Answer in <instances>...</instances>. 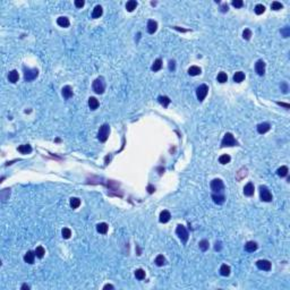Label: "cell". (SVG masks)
Instances as JSON below:
<instances>
[{"instance_id": "cell-44", "label": "cell", "mask_w": 290, "mask_h": 290, "mask_svg": "<svg viewBox=\"0 0 290 290\" xmlns=\"http://www.w3.org/2000/svg\"><path fill=\"white\" fill-rule=\"evenodd\" d=\"M243 5H244L243 0H234V1H232V6H234V7H236V8H240V7H243Z\"/></svg>"}, {"instance_id": "cell-2", "label": "cell", "mask_w": 290, "mask_h": 290, "mask_svg": "<svg viewBox=\"0 0 290 290\" xmlns=\"http://www.w3.org/2000/svg\"><path fill=\"white\" fill-rule=\"evenodd\" d=\"M238 145V142L236 141V138L234 137V135L231 133H227V134L223 136V139L221 142V146L222 147H226V146H237Z\"/></svg>"}, {"instance_id": "cell-42", "label": "cell", "mask_w": 290, "mask_h": 290, "mask_svg": "<svg viewBox=\"0 0 290 290\" xmlns=\"http://www.w3.org/2000/svg\"><path fill=\"white\" fill-rule=\"evenodd\" d=\"M281 34H282V36L283 38H289L290 35V27L289 26H284L282 30H281Z\"/></svg>"}, {"instance_id": "cell-37", "label": "cell", "mask_w": 290, "mask_h": 290, "mask_svg": "<svg viewBox=\"0 0 290 290\" xmlns=\"http://www.w3.org/2000/svg\"><path fill=\"white\" fill-rule=\"evenodd\" d=\"M155 264L158 265V266H163V265L166 264V259L163 257V255H159V256H156Z\"/></svg>"}, {"instance_id": "cell-22", "label": "cell", "mask_w": 290, "mask_h": 290, "mask_svg": "<svg viewBox=\"0 0 290 290\" xmlns=\"http://www.w3.org/2000/svg\"><path fill=\"white\" fill-rule=\"evenodd\" d=\"M8 78H9V82H10V83H16V82L18 81V78H20L17 70H11V72H9V75H8Z\"/></svg>"}, {"instance_id": "cell-40", "label": "cell", "mask_w": 290, "mask_h": 290, "mask_svg": "<svg viewBox=\"0 0 290 290\" xmlns=\"http://www.w3.org/2000/svg\"><path fill=\"white\" fill-rule=\"evenodd\" d=\"M282 3L279 2V1H273L272 2V5H271V8L273 9V10H280V9H282Z\"/></svg>"}, {"instance_id": "cell-51", "label": "cell", "mask_w": 290, "mask_h": 290, "mask_svg": "<svg viewBox=\"0 0 290 290\" xmlns=\"http://www.w3.org/2000/svg\"><path fill=\"white\" fill-rule=\"evenodd\" d=\"M214 248H215V250H220V249H221V243H220V241H217V243H215V247H214Z\"/></svg>"}, {"instance_id": "cell-21", "label": "cell", "mask_w": 290, "mask_h": 290, "mask_svg": "<svg viewBox=\"0 0 290 290\" xmlns=\"http://www.w3.org/2000/svg\"><path fill=\"white\" fill-rule=\"evenodd\" d=\"M256 249H257V244H256L255 241H248V243H246V245H245V250L252 253V252H255Z\"/></svg>"}, {"instance_id": "cell-19", "label": "cell", "mask_w": 290, "mask_h": 290, "mask_svg": "<svg viewBox=\"0 0 290 290\" xmlns=\"http://www.w3.org/2000/svg\"><path fill=\"white\" fill-rule=\"evenodd\" d=\"M18 152H21L22 154H29L32 152V147L30 144H23L18 146Z\"/></svg>"}, {"instance_id": "cell-3", "label": "cell", "mask_w": 290, "mask_h": 290, "mask_svg": "<svg viewBox=\"0 0 290 290\" xmlns=\"http://www.w3.org/2000/svg\"><path fill=\"white\" fill-rule=\"evenodd\" d=\"M109 134H110V127L109 125L104 124L100 127L99 129V133H98V138L100 142H105L109 137Z\"/></svg>"}, {"instance_id": "cell-35", "label": "cell", "mask_w": 290, "mask_h": 290, "mask_svg": "<svg viewBox=\"0 0 290 290\" xmlns=\"http://www.w3.org/2000/svg\"><path fill=\"white\" fill-rule=\"evenodd\" d=\"M135 277H136V279L138 280L145 279V271L142 269H137L135 271Z\"/></svg>"}, {"instance_id": "cell-33", "label": "cell", "mask_w": 290, "mask_h": 290, "mask_svg": "<svg viewBox=\"0 0 290 290\" xmlns=\"http://www.w3.org/2000/svg\"><path fill=\"white\" fill-rule=\"evenodd\" d=\"M230 160H231V158H230V155H228V154H223V155H221L219 158V162H220L221 165H227V163L230 162Z\"/></svg>"}, {"instance_id": "cell-24", "label": "cell", "mask_w": 290, "mask_h": 290, "mask_svg": "<svg viewBox=\"0 0 290 290\" xmlns=\"http://www.w3.org/2000/svg\"><path fill=\"white\" fill-rule=\"evenodd\" d=\"M108 229H109L108 224H107V223H104V222H102V223H99V224L96 226V230H98V232L103 234V235L108 232Z\"/></svg>"}, {"instance_id": "cell-50", "label": "cell", "mask_w": 290, "mask_h": 290, "mask_svg": "<svg viewBox=\"0 0 290 290\" xmlns=\"http://www.w3.org/2000/svg\"><path fill=\"white\" fill-rule=\"evenodd\" d=\"M278 104H279V105H281V107H284L286 109H289V108H290V105H289V104H288V103H283V102H278Z\"/></svg>"}, {"instance_id": "cell-25", "label": "cell", "mask_w": 290, "mask_h": 290, "mask_svg": "<svg viewBox=\"0 0 290 290\" xmlns=\"http://www.w3.org/2000/svg\"><path fill=\"white\" fill-rule=\"evenodd\" d=\"M245 79V74L243 72H237L234 75V82L236 83H241Z\"/></svg>"}, {"instance_id": "cell-6", "label": "cell", "mask_w": 290, "mask_h": 290, "mask_svg": "<svg viewBox=\"0 0 290 290\" xmlns=\"http://www.w3.org/2000/svg\"><path fill=\"white\" fill-rule=\"evenodd\" d=\"M176 234L178 235V237L180 238V240H181V241H183L184 244H186L187 240H188V237H189V235H188V231H187V229L185 228L184 226L179 224V226H177Z\"/></svg>"}, {"instance_id": "cell-17", "label": "cell", "mask_w": 290, "mask_h": 290, "mask_svg": "<svg viewBox=\"0 0 290 290\" xmlns=\"http://www.w3.org/2000/svg\"><path fill=\"white\" fill-rule=\"evenodd\" d=\"M102 13H103L102 7H101L100 5H98V6L94 7L93 13H92V17H93V18H100V17L102 16Z\"/></svg>"}, {"instance_id": "cell-29", "label": "cell", "mask_w": 290, "mask_h": 290, "mask_svg": "<svg viewBox=\"0 0 290 290\" xmlns=\"http://www.w3.org/2000/svg\"><path fill=\"white\" fill-rule=\"evenodd\" d=\"M158 100H159V102L162 104L165 108H167V107L170 104V102H171V100H170L168 96H162V95H161V96H159V99H158Z\"/></svg>"}, {"instance_id": "cell-34", "label": "cell", "mask_w": 290, "mask_h": 290, "mask_svg": "<svg viewBox=\"0 0 290 290\" xmlns=\"http://www.w3.org/2000/svg\"><path fill=\"white\" fill-rule=\"evenodd\" d=\"M81 205V199L77 198V197H72L70 198V206L72 208H77V207Z\"/></svg>"}, {"instance_id": "cell-43", "label": "cell", "mask_w": 290, "mask_h": 290, "mask_svg": "<svg viewBox=\"0 0 290 290\" xmlns=\"http://www.w3.org/2000/svg\"><path fill=\"white\" fill-rule=\"evenodd\" d=\"M250 36H252V31L248 30V29H246V30L244 31V33H243V38H244L245 40H249Z\"/></svg>"}, {"instance_id": "cell-48", "label": "cell", "mask_w": 290, "mask_h": 290, "mask_svg": "<svg viewBox=\"0 0 290 290\" xmlns=\"http://www.w3.org/2000/svg\"><path fill=\"white\" fill-rule=\"evenodd\" d=\"M228 9L229 8H228V5H227V3H223V5L221 6V11H222V13H227Z\"/></svg>"}, {"instance_id": "cell-12", "label": "cell", "mask_w": 290, "mask_h": 290, "mask_svg": "<svg viewBox=\"0 0 290 290\" xmlns=\"http://www.w3.org/2000/svg\"><path fill=\"white\" fill-rule=\"evenodd\" d=\"M156 30H158V23L155 21H153V20H150L147 22V32L150 34H154Z\"/></svg>"}, {"instance_id": "cell-13", "label": "cell", "mask_w": 290, "mask_h": 290, "mask_svg": "<svg viewBox=\"0 0 290 290\" xmlns=\"http://www.w3.org/2000/svg\"><path fill=\"white\" fill-rule=\"evenodd\" d=\"M254 190H255V188H254L253 183H248L246 186L244 187V194L246 196H253L254 195Z\"/></svg>"}, {"instance_id": "cell-41", "label": "cell", "mask_w": 290, "mask_h": 290, "mask_svg": "<svg viewBox=\"0 0 290 290\" xmlns=\"http://www.w3.org/2000/svg\"><path fill=\"white\" fill-rule=\"evenodd\" d=\"M264 11H265V7H264L263 5L259 3V5H256V6H255V13H256L257 15H262Z\"/></svg>"}, {"instance_id": "cell-23", "label": "cell", "mask_w": 290, "mask_h": 290, "mask_svg": "<svg viewBox=\"0 0 290 290\" xmlns=\"http://www.w3.org/2000/svg\"><path fill=\"white\" fill-rule=\"evenodd\" d=\"M89 107H90V109L91 110H96L98 109V107H99V101L95 99V98H90L89 99Z\"/></svg>"}, {"instance_id": "cell-14", "label": "cell", "mask_w": 290, "mask_h": 290, "mask_svg": "<svg viewBox=\"0 0 290 290\" xmlns=\"http://www.w3.org/2000/svg\"><path fill=\"white\" fill-rule=\"evenodd\" d=\"M270 128H271V126H270L269 123H262V124H259L257 126V132L259 134H265V133L269 132Z\"/></svg>"}, {"instance_id": "cell-7", "label": "cell", "mask_w": 290, "mask_h": 290, "mask_svg": "<svg viewBox=\"0 0 290 290\" xmlns=\"http://www.w3.org/2000/svg\"><path fill=\"white\" fill-rule=\"evenodd\" d=\"M259 197L263 202H271L272 201V194L266 186L259 187Z\"/></svg>"}, {"instance_id": "cell-45", "label": "cell", "mask_w": 290, "mask_h": 290, "mask_svg": "<svg viewBox=\"0 0 290 290\" xmlns=\"http://www.w3.org/2000/svg\"><path fill=\"white\" fill-rule=\"evenodd\" d=\"M84 0H75V6L77 7V8H82L84 6Z\"/></svg>"}, {"instance_id": "cell-31", "label": "cell", "mask_w": 290, "mask_h": 290, "mask_svg": "<svg viewBox=\"0 0 290 290\" xmlns=\"http://www.w3.org/2000/svg\"><path fill=\"white\" fill-rule=\"evenodd\" d=\"M162 68V60L161 59H156L154 63L152 65V70L153 72H158V70H160Z\"/></svg>"}, {"instance_id": "cell-20", "label": "cell", "mask_w": 290, "mask_h": 290, "mask_svg": "<svg viewBox=\"0 0 290 290\" xmlns=\"http://www.w3.org/2000/svg\"><path fill=\"white\" fill-rule=\"evenodd\" d=\"M62 96H63L65 99H69V98H72V89L69 86V85H67V86H65V87L62 89Z\"/></svg>"}, {"instance_id": "cell-4", "label": "cell", "mask_w": 290, "mask_h": 290, "mask_svg": "<svg viewBox=\"0 0 290 290\" xmlns=\"http://www.w3.org/2000/svg\"><path fill=\"white\" fill-rule=\"evenodd\" d=\"M39 75V70L36 68H26L24 67V78L26 82H31L33 79H35Z\"/></svg>"}, {"instance_id": "cell-36", "label": "cell", "mask_w": 290, "mask_h": 290, "mask_svg": "<svg viewBox=\"0 0 290 290\" xmlns=\"http://www.w3.org/2000/svg\"><path fill=\"white\" fill-rule=\"evenodd\" d=\"M35 255H36V257H39V259H42L43 256H44V254H45V250H44V248L42 247V246H39V247H36V249H35Z\"/></svg>"}, {"instance_id": "cell-9", "label": "cell", "mask_w": 290, "mask_h": 290, "mask_svg": "<svg viewBox=\"0 0 290 290\" xmlns=\"http://www.w3.org/2000/svg\"><path fill=\"white\" fill-rule=\"evenodd\" d=\"M256 266L259 270H263V271H270L271 270V263L268 259H259V261L256 262Z\"/></svg>"}, {"instance_id": "cell-53", "label": "cell", "mask_w": 290, "mask_h": 290, "mask_svg": "<svg viewBox=\"0 0 290 290\" xmlns=\"http://www.w3.org/2000/svg\"><path fill=\"white\" fill-rule=\"evenodd\" d=\"M21 289L22 290H29V289H30V286H29V284H26V283H24V284L22 286Z\"/></svg>"}, {"instance_id": "cell-1", "label": "cell", "mask_w": 290, "mask_h": 290, "mask_svg": "<svg viewBox=\"0 0 290 290\" xmlns=\"http://www.w3.org/2000/svg\"><path fill=\"white\" fill-rule=\"evenodd\" d=\"M93 91L96 94H102L105 90V83H104L103 77H98L93 82Z\"/></svg>"}, {"instance_id": "cell-49", "label": "cell", "mask_w": 290, "mask_h": 290, "mask_svg": "<svg viewBox=\"0 0 290 290\" xmlns=\"http://www.w3.org/2000/svg\"><path fill=\"white\" fill-rule=\"evenodd\" d=\"M147 190H148V193H150V194H152V193H154L155 188L152 186V185H148V186H147Z\"/></svg>"}, {"instance_id": "cell-28", "label": "cell", "mask_w": 290, "mask_h": 290, "mask_svg": "<svg viewBox=\"0 0 290 290\" xmlns=\"http://www.w3.org/2000/svg\"><path fill=\"white\" fill-rule=\"evenodd\" d=\"M136 7H137V2L135 0H129L126 3V9L128 11H133L134 9H136Z\"/></svg>"}, {"instance_id": "cell-47", "label": "cell", "mask_w": 290, "mask_h": 290, "mask_svg": "<svg viewBox=\"0 0 290 290\" xmlns=\"http://www.w3.org/2000/svg\"><path fill=\"white\" fill-rule=\"evenodd\" d=\"M281 89H282V92H283V93H287V92H288V85L286 83L281 84Z\"/></svg>"}, {"instance_id": "cell-38", "label": "cell", "mask_w": 290, "mask_h": 290, "mask_svg": "<svg viewBox=\"0 0 290 290\" xmlns=\"http://www.w3.org/2000/svg\"><path fill=\"white\" fill-rule=\"evenodd\" d=\"M199 248H201V250H203V252H206L207 249H208V241H207L206 239H203V240L199 241Z\"/></svg>"}, {"instance_id": "cell-46", "label": "cell", "mask_w": 290, "mask_h": 290, "mask_svg": "<svg viewBox=\"0 0 290 290\" xmlns=\"http://www.w3.org/2000/svg\"><path fill=\"white\" fill-rule=\"evenodd\" d=\"M175 68H176V62L175 60H170L169 61V70H175Z\"/></svg>"}, {"instance_id": "cell-18", "label": "cell", "mask_w": 290, "mask_h": 290, "mask_svg": "<svg viewBox=\"0 0 290 290\" xmlns=\"http://www.w3.org/2000/svg\"><path fill=\"white\" fill-rule=\"evenodd\" d=\"M57 24H58L60 27H68L70 23H69V20H68L67 17L61 16V17H59V18L57 20Z\"/></svg>"}, {"instance_id": "cell-52", "label": "cell", "mask_w": 290, "mask_h": 290, "mask_svg": "<svg viewBox=\"0 0 290 290\" xmlns=\"http://www.w3.org/2000/svg\"><path fill=\"white\" fill-rule=\"evenodd\" d=\"M114 287L112 286V284H105V286L103 287L104 290H107V289H114Z\"/></svg>"}, {"instance_id": "cell-8", "label": "cell", "mask_w": 290, "mask_h": 290, "mask_svg": "<svg viewBox=\"0 0 290 290\" xmlns=\"http://www.w3.org/2000/svg\"><path fill=\"white\" fill-rule=\"evenodd\" d=\"M224 188V185H223V181L221 179H213L211 181V189L214 192V193H220L222 192V189Z\"/></svg>"}, {"instance_id": "cell-30", "label": "cell", "mask_w": 290, "mask_h": 290, "mask_svg": "<svg viewBox=\"0 0 290 290\" xmlns=\"http://www.w3.org/2000/svg\"><path fill=\"white\" fill-rule=\"evenodd\" d=\"M277 174H278V176L281 177V178L286 177L287 175H288V168H287L286 166H282L281 168H279V169H278Z\"/></svg>"}, {"instance_id": "cell-5", "label": "cell", "mask_w": 290, "mask_h": 290, "mask_svg": "<svg viewBox=\"0 0 290 290\" xmlns=\"http://www.w3.org/2000/svg\"><path fill=\"white\" fill-rule=\"evenodd\" d=\"M207 93H208V86L205 85V84L199 85V86L196 89V96L199 102H202V101L206 98Z\"/></svg>"}, {"instance_id": "cell-39", "label": "cell", "mask_w": 290, "mask_h": 290, "mask_svg": "<svg viewBox=\"0 0 290 290\" xmlns=\"http://www.w3.org/2000/svg\"><path fill=\"white\" fill-rule=\"evenodd\" d=\"M61 235L63 239H69L70 238V236H72V231H70V229L68 228H63L61 230Z\"/></svg>"}, {"instance_id": "cell-16", "label": "cell", "mask_w": 290, "mask_h": 290, "mask_svg": "<svg viewBox=\"0 0 290 290\" xmlns=\"http://www.w3.org/2000/svg\"><path fill=\"white\" fill-rule=\"evenodd\" d=\"M170 218H171V214H170V212L169 211H162L161 212V214H160V222H162V223H167L169 220H170Z\"/></svg>"}, {"instance_id": "cell-32", "label": "cell", "mask_w": 290, "mask_h": 290, "mask_svg": "<svg viewBox=\"0 0 290 290\" xmlns=\"http://www.w3.org/2000/svg\"><path fill=\"white\" fill-rule=\"evenodd\" d=\"M227 81H228V76L226 72H221L218 74V82L219 83H226Z\"/></svg>"}, {"instance_id": "cell-11", "label": "cell", "mask_w": 290, "mask_h": 290, "mask_svg": "<svg viewBox=\"0 0 290 290\" xmlns=\"http://www.w3.org/2000/svg\"><path fill=\"white\" fill-rule=\"evenodd\" d=\"M212 198H213V201H214V203L218 204V205H222L223 203H224V201H226V197L224 195H222V194H220V193H214L213 195H212Z\"/></svg>"}, {"instance_id": "cell-26", "label": "cell", "mask_w": 290, "mask_h": 290, "mask_svg": "<svg viewBox=\"0 0 290 290\" xmlns=\"http://www.w3.org/2000/svg\"><path fill=\"white\" fill-rule=\"evenodd\" d=\"M220 274L223 275V277H228L229 274H230V266L227 265V264L221 265V268H220Z\"/></svg>"}, {"instance_id": "cell-15", "label": "cell", "mask_w": 290, "mask_h": 290, "mask_svg": "<svg viewBox=\"0 0 290 290\" xmlns=\"http://www.w3.org/2000/svg\"><path fill=\"white\" fill-rule=\"evenodd\" d=\"M35 253H33L31 250H29L26 254H25V256H24V261L26 262V263H29V264H33L34 263V259H35Z\"/></svg>"}, {"instance_id": "cell-10", "label": "cell", "mask_w": 290, "mask_h": 290, "mask_svg": "<svg viewBox=\"0 0 290 290\" xmlns=\"http://www.w3.org/2000/svg\"><path fill=\"white\" fill-rule=\"evenodd\" d=\"M255 70L259 76H263L265 74V62L263 60H257L255 63Z\"/></svg>"}, {"instance_id": "cell-27", "label": "cell", "mask_w": 290, "mask_h": 290, "mask_svg": "<svg viewBox=\"0 0 290 290\" xmlns=\"http://www.w3.org/2000/svg\"><path fill=\"white\" fill-rule=\"evenodd\" d=\"M201 68L199 67H197V66H192L189 69H188V74L190 75V76H197V75H199L201 74Z\"/></svg>"}]
</instances>
